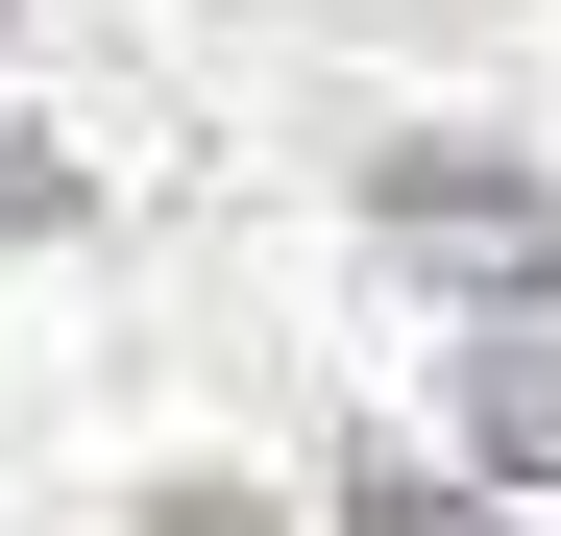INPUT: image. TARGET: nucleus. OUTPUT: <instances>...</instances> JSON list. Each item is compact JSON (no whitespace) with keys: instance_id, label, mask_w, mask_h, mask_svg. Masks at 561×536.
I'll return each mask as SVG.
<instances>
[{"instance_id":"f257e3e1","label":"nucleus","mask_w":561,"mask_h":536,"mask_svg":"<svg viewBox=\"0 0 561 536\" xmlns=\"http://www.w3.org/2000/svg\"><path fill=\"white\" fill-rule=\"evenodd\" d=\"M366 220L415 268H489V293H561V171H489V147H391L366 171Z\"/></svg>"},{"instance_id":"f03ea898","label":"nucleus","mask_w":561,"mask_h":536,"mask_svg":"<svg viewBox=\"0 0 561 536\" xmlns=\"http://www.w3.org/2000/svg\"><path fill=\"white\" fill-rule=\"evenodd\" d=\"M463 415H489L513 488H561V317H537V341H463Z\"/></svg>"},{"instance_id":"7ed1b4c3","label":"nucleus","mask_w":561,"mask_h":536,"mask_svg":"<svg viewBox=\"0 0 561 536\" xmlns=\"http://www.w3.org/2000/svg\"><path fill=\"white\" fill-rule=\"evenodd\" d=\"M342 536H513V512L439 488V464H342Z\"/></svg>"}]
</instances>
